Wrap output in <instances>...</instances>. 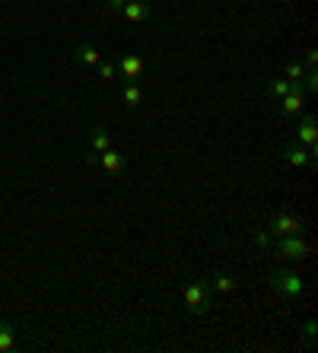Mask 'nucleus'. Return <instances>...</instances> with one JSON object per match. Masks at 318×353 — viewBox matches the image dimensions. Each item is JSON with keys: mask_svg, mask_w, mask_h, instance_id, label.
<instances>
[{"mask_svg": "<svg viewBox=\"0 0 318 353\" xmlns=\"http://www.w3.org/2000/svg\"><path fill=\"white\" fill-rule=\"evenodd\" d=\"M181 303H185L188 315H195V319L207 315L210 312V305H213L210 283H207V280H191V283H185V290H181Z\"/></svg>", "mask_w": 318, "mask_h": 353, "instance_id": "f257e3e1", "label": "nucleus"}, {"mask_svg": "<svg viewBox=\"0 0 318 353\" xmlns=\"http://www.w3.org/2000/svg\"><path fill=\"white\" fill-rule=\"evenodd\" d=\"M270 290L277 293L280 303H293V299H299V296L306 293V283H302L299 274L277 268V271L270 274Z\"/></svg>", "mask_w": 318, "mask_h": 353, "instance_id": "f03ea898", "label": "nucleus"}, {"mask_svg": "<svg viewBox=\"0 0 318 353\" xmlns=\"http://www.w3.org/2000/svg\"><path fill=\"white\" fill-rule=\"evenodd\" d=\"M268 232L274 239H277V236H299V232H302V220L293 214V210H277V214L270 216V223H268Z\"/></svg>", "mask_w": 318, "mask_h": 353, "instance_id": "7ed1b4c3", "label": "nucleus"}, {"mask_svg": "<svg viewBox=\"0 0 318 353\" xmlns=\"http://www.w3.org/2000/svg\"><path fill=\"white\" fill-rule=\"evenodd\" d=\"M270 245L277 248V255L290 258V261H299L309 255V242L302 239V232L299 236H277V242H270Z\"/></svg>", "mask_w": 318, "mask_h": 353, "instance_id": "20e7f679", "label": "nucleus"}, {"mask_svg": "<svg viewBox=\"0 0 318 353\" xmlns=\"http://www.w3.org/2000/svg\"><path fill=\"white\" fill-rule=\"evenodd\" d=\"M115 67H118V77H121L124 83H140V77H143V70H147L143 58H140V54H134V51L121 54V58L115 61Z\"/></svg>", "mask_w": 318, "mask_h": 353, "instance_id": "39448f33", "label": "nucleus"}, {"mask_svg": "<svg viewBox=\"0 0 318 353\" xmlns=\"http://www.w3.org/2000/svg\"><path fill=\"white\" fill-rule=\"evenodd\" d=\"M302 108H306V90H302V83H296L284 99H277V112L284 118H299Z\"/></svg>", "mask_w": 318, "mask_h": 353, "instance_id": "423d86ee", "label": "nucleus"}, {"mask_svg": "<svg viewBox=\"0 0 318 353\" xmlns=\"http://www.w3.org/2000/svg\"><path fill=\"white\" fill-rule=\"evenodd\" d=\"M280 157L290 165H296V169H315V150H306L302 143H296V140L280 150Z\"/></svg>", "mask_w": 318, "mask_h": 353, "instance_id": "0eeeda50", "label": "nucleus"}, {"mask_svg": "<svg viewBox=\"0 0 318 353\" xmlns=\"http://www.w3.org/2000/svg\"><path fill=\"white\" fill-rule=\"evenodd\" d=\"M296 143H302L306 150H315L318 143V121L315 115H302L299 124H296Z\"/></svg>", "mask_w": 318, "mask_h": 353, "instance_id": "6e6552de", "label": "nucleus"}, {"mask_svg": "<svg viewBox=\"0 0 318 353\" xmlns=\"http://www.w3.org/2000/svg\"><path fill=\"white\" fill-rule=\"evenodd\" d=\"M96 163L102 165L108 175H118V172H124V169H128V157H124L121 150H112V147H108L106 153H99Z\"/></svg>", "mask_w": 318, "mask_h": 353, "instance_id": "1a4fd4ad", "label": "nucleus"}, {"mask_svg": "<svg viewBox=\"0 0 318 353\" xmlns=\"http://www.w3.org/2000/svg\"><path fill=\"white\" fill-rule=\"evenodd\" d=\"M121 17L128 19V23L140 26V23H143V19H150V3H147V0H124Z\"/></svg>", "mask_w": 318, "mask_h": 353, "instance_id": "9d476101", "label": "nucleus"}, {"mask_svg": "<svg viewBox=\"0 0 318 353\" xmlns=\"http://www.w3.org/2000/svg\"><path fill=\"white\" fill-rule=\"evenodd\" d=\"M296 83L293 80H286V77H277V80H268V86H264V96L270 99V102H277V99H284L286 92L293 90Z\"/></svg>", "mask_w": 318, "mask_h": 353, "instance_id": "9b49d317", "label": "nucleus"}, {"mask_svg": "<svg viewBox=\"0 0 318 353\" xmlns=\"http://www.w3.org/2000/svg\"><path fill=\"white\" fill-rule=\"evenodd\" d=\"M13 350H17V328L0 319V353H13Z\"/></svg>", "mask_w": 318, "mask_h": 353, "instance_id": "f8f14e48", "label": "nucleus"}, {"mask_svg": "<svg viewBox=\"0 0 318 353\" xmlns=\"http://www.w3.org/2000/svg\"><path fill=\"white\" fill-rule=\"evenodd\" d=\"M74 58L80 61V64H86V67H96L99 61H102V54L96 51V45H86V41H83V45H77L74 48Z\"/></svg>", "mask_w": 318, "mask_h": 353, "instance_id": "ddd939ff", "label": "nucleus"}, {"mask_svg": "<svg viewBox=\"0 0 318 353\" xmlns=\"http://www.w3.org/2000/svg\"><path fill=\"white\" fill-rule=\"evenodd\" d=\"M108 147H112V137H108L106 128H92V131H90V150H92V153L99 157V153H106Z\"/></svg>", "mask_w": 318, "mask_h": 353, "instance_id": "4468645a", "label": "nucleus"}, {"mask_svg": "<svg viewBox=\"0 0 318 353\" xmlns=\"http://www.w3.org/2000/svg\"><path fill=\"white\" fill-rule=\"evenodd\" d=\"M121 102H124L128 108H137L140 102H143V90H140V83H124Z\"/></svg>", "mask_w": 318, "mask_h": 353, "instance_id": "2eb2a0df", "label": "nucleus"}, {"mask_svg": "<svg viewBox=\"0 0 318 353\" xmlns=\"http://www.w3.org/2000/svg\"><path fill=\"white\" fill-rule=\"evenodd\" d=\"M236 287H239V280L232 274H217L213 277V290H220V293H232Z\"/></svg>", "mask_w": 318, "mask_h": 353, "instance_id": "dca6fc26", "label": "nucleus"}, {"mask_svg": "<svg viewBox=\"0 0 318 353\" xmlns=\"http://www.w3.org/2000/svg\"><path fill=\"white\" fill-rule=\"evenodd\" d=\"M284 77H286V80H293V83H299L302 77H306V67H302V61H286Z\"/></svg>", "mask_w": 318, "mask_h": 353, "instance_id": "f3484780", "label": "nucleus"}, {"mask_svg": "<svg viewBox=\"0 0 318 353\" xmlns=\"http://www.w3.org/2000/svg\"><path fill=\"white\" fill-rule=\"evenodd\" d=\"M302 90H306V96H312V92H318V74L315 70H306V77H302Z\"/></svg>", "mask_w": 318, "mask_h": 353, "instance_id": "a211bd4d", "label": "nucleus"}, {"mask_svg": "<svg viewBox=\"0 0 318 353\" xmlns=\"http://www.w3.org/2000/svg\"><path fill=\"white\" fill-rule=\"evenodd\" d=\"M99 77H102V80H115V77H118V67H115V61H99Z\"/></svg>", "mask_w": 318, "mask_h": 353, "instance_id": "6ab92c4d", "label": "nucleus"}, {"mask_svg": "<svg viewBox=\"0 0 318 353\" xmlns=\"http://www.w3.org/2000/svg\"><path fill=\"white\" fill-rule=\"evenodd\" d=\"M302 341H306V347L315 344V321H306V325H302Z\"/></svg>", "mask_w": 318, "mask_h": 353, "instance_id": "aec40b11", "label": "nucleus"}, {"mask_svg": "<svg viewBox=\"0 0 318 353\" xmlns=\"http://www.w3.org/2000/svg\"><path fill=\"white\" fill-rule=\"evenodd\" d=\"M270 242H274V236H270L268 230H258V232H255V245H258V248H270Z\"/></svg>", "mask_w": 318, "mask_h": 353, "instance_id": "412c9836", "label": "nucleus"}, {"mask_svg": "<svg viewBox=\"0 0 318 353\" xmlns=\"http://www.w3.org/2000/svg\"><path fill=\"white\" fill-rule=\"evenodd\" d=\"M315 61H318V51L309 48L306 51V58H302V67H306V70H315Z\"/></svg>", "mask_w": 318, "mask_h": 353, "instance_id": "4be33fe9", "label": "nucleus"}, {"mask_svg": "<svg viewBox=\"0 0 318 353\" xmlns=\"http://www.w3.org/2000/svg\"><path fill=\"white\" fill-rule=\"evenodd\" d=\"M108 7L115 10V13H121V7H124V0H108Z\"/></svg>", "mask_w": 318, "mask_h": 353, "instance_id": "5701e85b", "label": "nucleus"}, {"mask_svg": "<svg viewBox=\"0 0 318 353\" xmlns=\"http://www.w3.org/2000/svg\"><path fill=\"white\" fill-rule=\"evenodd\" d=\"M147 3H150V0H147Z\"/></svg>", "mask_w": 318, "mask_h": 353, "instance_id": "b1692460", "label": "nucleus"}]
</instances>
